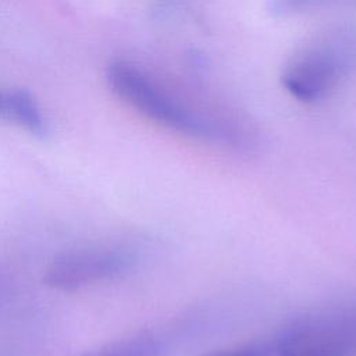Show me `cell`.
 <instances>
[{
    "instance_id": "cell-1",
    "label": "cell",
    "mask_w": 356,
    "mask_h": 356,
    "mask_svg": "<svg viewBox=\"0 0 356 356\" xmlns=\"http://www.w3.org/2000/svg\"><path fill=\"white\" fill-rule=\"evenodd\" d=\"M107 82L125 104L174 132L227 146H243L249 140L248 132L234 117L193 106L131 61H113L107 68Z\"/></svg>"
},
{
    "instance_id": "cell-2",
    "label": "cell",
    "mask_w": 356,
    "mask_h": 356,
    "mask_svg": "<svg viewBox=\"0 0 356 356\" xmlns=\"http://www.w3.org/2000/svg\"><path fill=\"white\" fill-rule=\"evenodd\" d=\"M356 63V32L348 26L325 29L296 47L281 71L284 89L296 100L327 97Z\"/></svg>"
},
{
    "instance_id": "cell-3",
    "label": "cell",
    "mask_w": 356,
    "mask_h": 356,
    "mask_svg": "<svg viewBox=\"0 0 356 356\" xmlns=\"http://www.w3.org/2000/svg\"><path fill=\"white\" fill-rule=\"evenodd\" d=\"M271 342L275 356H356V305L298 317Z\"/></svg>"
},
{
    "instance_id": "cell-4",
    "label": "cell",
    "mask_w": 356,
    "mask_h": 356,
    "mask_svg": "<svg viewBox=\"0 0 356 356\" xmlns=\"http://www.w3.org/2000/svg\"><path fill=\"white\" fill-rule=\"evenodd\" d=\"M134 264V256L121 248L86 246L57 254L46 268L44 284L61 292L114 280Z\"/></svg>"
},
{
    "instance_id": "cell-5",
    "label": "cell",
    "mask_w": 356,
    "mask_h": 356,
    "mask_svg": "<svg viewBox=\"0 0 356 356\" xmlns=\"http://www.w3.org/2000/svg\"><path fill=\"white\" fill-rule=\"evenodd\" d=\"M3 118L18 124L39 138H43L47 132L46 121L38 103L25 89H14L4 93Z\"/></svg>"
},
{
    "instance_id": "cell-6",
    "label": "cell",
    "mask_w": 356,
    "mask_h": 356,
    "mask_svg": "<svg viewBox=\"0 0 356 356\" xmlns=\"http://www.w3.org/2000/svg\"><path fill=\"white\" fill-rule=\"evenodd\" d=\"M163 352L164 345L157 335L138 332L107 342L82 356H161Z\"/></svg>"
},
{
    "instance_id": "cell-7",
    "label": "cell",
    "mask_w": 356,
    "mask_h": 356,
    "mask_svg": "<svg viewBox=\"0 0 356 356\" xmlns=\"http://www.w3.org/2000/svg\"><path fill=\"white\" fill-rule=\"evenodd\" d=\"M338 0H270L268 11L274 17H291L307 13Z\"/></svg>"
},
{
    "instance_id": "cell-8",
    "label": "cell",
    "mask_w": 356,
    "mask_h": 356,
    "mask_svg": "<svg viewBox=\"0 0 356 356\" xmlns=\"http://www.w3.org/2000/svg\"><path fill=\"white\" fill-rule=\"evenodd\" d=\"M203 356H275L273 342H256L234 349L210 352Z\"/></svg>"
},
{
    "instance_id": "cell-9",
    "label": "cell",
    "mask_w": 356,
    "mask_h": 356,
    "mask_svg": "<svg viewBox=\"0 0 356 356\" xmlns=\"http://www.w3.org/2000/svg\"><path fill=\"white\" fill-rule=\"evenodd\" d=\"M4 115V93L0 92V117Z\"/></svg>"
}]
</instances>
